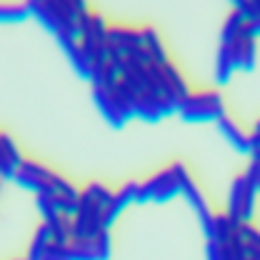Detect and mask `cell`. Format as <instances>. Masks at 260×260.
<instances>
[{
  "label": "cell",
  "mask_w": 260,
  "mask_h": 260,
  "mask_svg": "<svg viewBox=\"0 0 260 260\" xmlns=\"http://www.w3.org/2000/svg\"><path fill=\"white\" fill-rule=\"evenodd\" d=\"M188 180H193L188 165L185 162H173V165L162 168L158 173H153L150 178L138 180L133 203H168V200H173V198H178L183 193Z\"/></svg>",
  "instance_id": "cell-1"
},
{
  "label": "cell",
  "mask_w": 260,
  "mask_h": 260,
  "mask_svg": "<svg viewBox=\"0 0 260 260\" xmlns=\"http://www.w3.org/2000/svg\"><path fill=\"white\" fill-rule=\"evenodd\" d=\"M258 185H260V162H258V155H250L248 170L233 178V185H230V193H228L225 213L233 220L253 223L255 200H258Z\"/></svg>",
  "instance_id": "cell-2"
},
{
  "label": "cell",
  "mask_w": 260,
  "mask_h": 260,
  "mask_svg": "<svg viewBox=\"0 0 260 260\" xmlns=\"http://www.w3.org/2000/svg\"><path fill=\"white\" fill-rule=\"evenodd\" d=\"M185 123H208V120H218L223 118L225 110V98L213 88H200L190 90L185 98H180L178 110H175Z\"/></svg>",
  "instance_id": "cell-3"
},
{
  "label": "cell",
  "mask_w": 260,
  "mask_h": 260,
  "mask_svg": "<svg viewBox=\"0 0 260 260\" xmlns=\"http://www.w3.org/2000/svg\"><path fill=\"white\" fill-rule=\"evenodd\" d=\"M63 180L65 175L53 170L50 165H45L40 160H28V158H23L20 168L13 175V183H18L20 188H25V190H30L35 195H53Z\"/></svg>",
  "instance_id": "cell-4"
},
{
  "label": "cell",
  "mask_w": 260,
  "mask_h": 260,
  "mask_svg": "<svg viewBox=\"0 0 260 260\" xmlns=\"http://www.w3.org/2000/svg\"><path fill=\"white\" fill-rule=\"evenodd\" d=\"M68 248L73 260H110L113 238H110V230H100L90 240H70Z\"/></svg>",
  "instance_id": "cell-5"
},
{
  "label": "cell",
  "mask_w": 260,
  "mask_h": 260,
  "mask_svg": "<svg viewBox=\"0 0 260 260\" xmlns=\"http://www.w3.org/2000/svg\"><path fill=\"white\" fill-rule=\"evenodd\" d=\"M215 125L220 130V135L225 138L235 150L248 153V155H258V135H255V133H248L238 120H233L228 113L223 118L215 120Z\"/></svg>",
  "instance_id": "cell-6"
},
{
  "label": "cell",
  "mask_w": 260,
  "mask_h": 260,
  "mask_svg": "<svg viewBox=\"0 0 260 260\" xmlns=\"http://www.w3.org/2000/svg\"><path fill=\"white\" fill-rule=\"evenodd\" d=\"M20 162H23V153H20L15 138L10 133L0 130V180H13Z\"/></svg>",
  "instance_id": "cell-7"
},
{
  "label": "cell",
  "mask_w": 260,
  "mask_h": 260,
  "mask_svg": "<svg viewBox=\"0 0 260 260\" xmlns=\"http://www.w3.org/2000/svg\"><path fill=\"white\" fill-rule=\"evenodd\" d=\"M30 18V8L25 0H0V23L15 25Z\"/></svg>",
  "instance_id": "cell-8"
},
{
  "label": "cell",
  "mask_w": 260,
  "mask_h": 260,
  "mask_svg": "<svg viewBox=\"0 0 260 260\" xmlns=\"http://www.w3.org/2000/svg\"><path fill=\"white\" fill-rule=\"evenodd\" d=\"M50 243H53V240H50L48 228L40 223V225H38V230L32 233L30 248H28V255H25V258H28V260H40V258H43V253H45V248H48Z\"/></svg>",
  "instance_id": "cell-9"
},
{
  "label": "cell",
  "mask_w": 260,
  "mask_h": 260,
  "mask_svg": "<svg viewBox=\"0 0 260 260\" xmlns=\"http://www.w3.org/2000/svg\"><path fill=\"white\" fill-rule=\"evenodd\" d=\"M70 245V243H68ZM68 245H55V243H50L48 248H45V253H43V258L40 260H73L70 258V248Z\"/></svg>",
  "instance_id": "cell-10"
},
{
  "label": "cell",
  "mask_w": 260,
  "mask_h": 260,
  "mask_svg": "<svg viewBox=\"0 0 260 260\" xmlns=\"http://www.w3.org/2000/svg\"><path fill=\"white\" fill-rule=\"evenodd\" d=\"M18 260H28V258H18Z\"/></svg>",
  "instance_id": "cell-11"
},
{
  "label": "cell",
  "mask_w": 260,
  "mask_h": 260,
  "mask_svg": "<svg viewBox=\"0 0 260 260\" xmlns=\"http://www.w3.org/2000/svg\"><path fill=\"white\" fill-rule=\"evenodd\" d=\"M235 3H238V0H233V5H235Z\"/></svg>",
  "instance_id": "cell-12"
}]
</instances>
